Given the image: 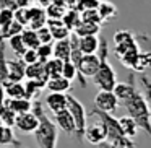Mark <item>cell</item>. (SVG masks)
<instances>
[{
    "label": "cell",
    "mask_w": 151,
    "mask_h": 148,
    "mask_svg": "<svg viewBox=\"0 0 151 148\" xmlns=\"http://www.w3.org/2000/svg\"><path fill=\"white\" fill-rule=\"evenodd\" d=\"M98 12H99V17H101L102 23H109L111 20L117 18V15H119L117 7L112 2H107V0H101V4L98 7Z\"/></svg>",
    "instance_id": "obj_21"
},
{
    "label": "cell",
    "mask_w": 151,
    "mask_h": 148,
    "mask_svg": "<svg viewBox=\"0 0 151 148\" xmlns=\"http://www.w3.org/2000/svg\"><path fill=\"white\" fill-rule=\"evenodd\" d=\"M68 111L72 112L73 119H75V137L78 142H83L85 140V134H86V127H88V117L89 114L86 112L85 106L81 104V103L78 101V99L75 98V96L68 95Z\"/></svg>",
    "instance_id": "obj_5"
},
{
    "label": "cell",
    "mask_w": 151,
    "mask_h": 148,
    "mask_svg": "<svg viewBox=\"0 0 151 148\" xmlns=\"http://www.w3.org/2000/svg\"><path fill=\"white\" fill-rule=\"evenodd\" d=\"M39 125V119L33 111L24 112V114L17 116V122H15V129L21 134H34Z\"/></svg>",
    "instance_id": "obj_9"
},
{
    "label": "cell",
    "mask_w": 151,
    "mask_h": 148,
    "mask_svg": "<svg viewBox=\"0 0 151 148\" xmlns=\"http://www.w3.org/2000/svg\"><path fill=\"white\" fill-rule=\"evenodd\" d=\"M70 56H72V44H70V38L67 39H60L54 43V57L60 60H70Z\"/></svg>",
    "instance_id": "obj_20"
},
{
    "label": "cell",
    "mask_w": 151,
    "mask_h": 148,
    "mask_svg": "<svg viewBox=\"0 0 151 148\" xmlns=\"http://www.w3.org/2000/svg\"><path fill=\"white\" fill-rule=\"evenodd\" d=\"M101 44H99V69L96 75L93 77V82L99 90H109L114 91L115 85H117V75H115L114 67L109 62V44L106 38H99Z\"/></svg>",
    "instance_id": "obj_3"
},
{
    "label": "cell",
    "mask_w": 151,
    "mask_h": 148,
    "mask_svg": "<svg viewBox=\"0 0 151 148\" xmlns=\"http://www.w3.org/2000/svg\"><path fill=\"white\" fill-rule=\"evenodd\" d=\"M120 106V101L115 96L114 91H109V90H99L98 95L94 96V108H98L99 111L109 112V114H114L115 111Z\"/></svg>",
    "instance_id": "obj_7"
},
{
    "label": "cell",
    "mask_w": 151,
    "mask_h": 148,
    "mask_svg": "<svg viewBox=\"0 0 151 148\" xmlns=\"http://www.w3.org/2000/svg\"><path fill=\"white\" fill-rule=\"evenodd\" d=\"M17 112L10 108V106L4 104L0 108V119L5 125H10V127H15V122H17Z\"/></svg>",
    "instance_id": "obj_32"
},
{
    "label": "cell",
    "mask_w": 151,
    "mask_h": 148,
    "mask_svg": "<svg viewBox=\"0 0 151 148\" xmlns=\"http://www.w3.org/2000/svg\"><path fill=\"white\" fill-rule=\"evenodd\" d=\"M21 59L24 60L26 64H34L39 60V56H37V49H31V47H28L26 52L21 56Z\"/></svg>",
    "instance_id": "obj_44"
},
{
    "label": "cell",
    "mask_w": 151,
    "mask_h": 148,
    "mask_svg": "<svg viewBox=\"0 0 151 148\" xmlns=\"http://www.w3.org/2000/svg\"><path fill=\"white\" fill-rule=\"evenodd\" d=\"M26 78L28 80H42V82L47 83L49 77L46 73V62H37L34 64H28L26 65Z\"/></svg>",
    "instance_id": "obj_16"
},
{
    "label": "cell",
    "mask_w": 151,
    "mask_h": 148,
    "mask_svg": "<svg viewBox=\"0 0 151 148\" xmlns=\"http://www.w3.org/2000/svg\"><path fill=\"white\" fill-rule=\"evenodd\" d=\"M101 39L98 34H88V36H80V47L83 54H96L99 51Z\"/></svg>",
    "instance_id": "obj_18"
},
{
    "label": "cell",
    "mask_w": 151,
    "mask_h": 148,
    "mask_svg": "<svg viewBox=\"0 0 151 148\" xmlns=\"http://www.w3.org/2000/svg\"><path fill=\"white\" fill-rule=\"evenodd\" d=\"M13 20H15L13 10H10V8H0V33H4Z\"/></svg>",
    "instance_id": "obj_35"
},
{
    "label": "cell",
    "mask_w": 151,
    "mask_h": 148,
    "mask_svg": "<svg viewBox=\"0 0 151 148\" xmlns=\"http://www.w3.org/2000/svg\"><path fill=\"white\" fill-rule=\"evenodd\" d=\"M101 0H80L76 5V10L83 12V10H91V8H98Z\"/></svg>",
    "instance_id": "obj_43"
},
{
    "label": "cell",
    "mask_w": 151,
    "mask_h": 148,
    "mask_svg": "<svg viewBox=\"0 0 151 148\" xmlns=\"http://www.w3.org/2000/svg\"><path fill=\"white\" fill-rule=\"evenodd\" d=\"M68 10L67 7L63 5H59V4H50L46 7V12H47V18H57V20H62V17L65 15V12Z\"/></svg>",
    "instance_id": "obj_36"
},
{
    "label": "cell",
    "mask_w": 151,
    "mask_h": 148,
    "mask_svg": "<svg viewBox=\"0 0 151 148\" xmlns=\"http://www.w3.org/2000/svg\"><path fill=\"white\" fill-rule=\"evenodd\" d=\"M114 93H115V96L119 98V101H120L122 106H124L125 103L130 101V99L138 93L137 85H135V75H133V73H130L127 83H125V82L119 83L117 82V85H115V88H114Z\"/></svg>",
    "instance_id": "obj_8"
},
{
    "label": "cell",
    "mask_w": 151,
    "mask_h": 148,
    "mask_svg": "<svg viewBox=\"0 0 151 148\" xmlns=\"http://www.w3.org/2000/svg\"><path fill=\"white\" fill-rule=\"evenodd\" d=\"M7 145H15V147H18V148L21 147V143L17 140V137H15L13 127L2 124L0 125V147H7Z\"/></svg>",
    "instance_id": "obj_25"
},
{
    "label": "cell",
    "mask_w": 151,
    "mask_h": 148,
    "mask_svg": "<svg viewBox=\"0 0 151 148\" xmlns=\"http://www.w3.org/2000/svg\"><path fill=\"white\" fill-rule=\"evenodd\" d=\"M47 26H49L50 33L54 36V41H60V39H67L70 38L72 31L63 25L62 20H57V18H47Z\"/></svg>",
    "instance_id": "obj_15"
},
{
    "label": "cell",
    "mask_w": 151,
    "mask_h": 148,
    "mask_svg": "<svg viewBox=\"0 0 151 148\" xmlns=\"http://www.w3.org/2000/svg\"><path fill=\"white\" fill-rule=\"evenodd\" d=\"M26 65L21 57L8 59V80L12 82H23L26 78Z\"/></svg>",
    "instance_id": "obj_13"
},
{
    "label": "cell",
    "mask_w": 151,
    "mask_h": 148,
    "mask_svg": "<svg viewBox=\"0 0 151 148\" xmlns=\"http://www.w3.org/2000/svg\"><path fill=\"white\" fill-rule=\"evenodd\" d=\"M62 69H63V60L52 57L46 62V73L49 78H55V77L62 75Z\"/></svg>",
    "instance_id": "obj_29"
},
{
    "label": "cell",
    "mask_w": 151,
    "mask_h": 148,
    "mask_svg": "<svg viewBox=\"0 0 151 148\" xmlns=\"http://www.w3.org/2000/svg\"><path fill=\"white\" fill-rule=\"evenodd\" d=\"M106 138H107V134H106V127L101 119H98V122H94V124L86 127L85 140L89 142L91 145H99L102 142H106Z\"/></svg>",
    "instance_id": "obj_10"
},
{
    "label": "cell",
    "mask_w": 151,
    "mask_h": 148,
    "mask_svg": "<svg viewBox=\"0 0 151 148\" xmlns=\"http://www.w3.org/2000/svg\"><path fill=\"white\" fill-rule=\"evenodd\" d=\"M28 15H29V28L31 30H41L47 25V12L41 5H29L28 7Z\"/></svg>",
    "instance_id": "obj_12"
},
{
    "label": "cell",
    "mask_w": 151,
    "mask_h": 148,
    "mask_svg": "<svg viewBox=\"0 0 151 148\" xmlns=\"http://www.w3.org/2000/svg\"><path fill=\"white\" fill-rule=\"evenodd\" d=\"M33 5V0H0V8H10V10H18V8H26Z\"/></svg>",
    "instance_id": "obj_33"
},
{
    "label": "cell",
    "mask_w": 151,
    "mask_h": 148,
    "mask_svg": "<svg viewBox=\"0 0 151 148\" xmlns=\"http://www.w3.org/2000/svg\"><path fill=\"white\" fill-rule=\"evenodd\" d=\"M46 106L52 112H59L68 106V95L67 93H54L50 91L46 98Z\"/></svg>",
    "instance_id": "obj_14"
},
{
    "label": "cell",
    "mask_w": 151,
    "mask_h": 148,
    "mask_svg": "<svg viewBox=\"0 0 151 148\" xmlns=\"http://www.w3.org/2000/svg\"><path fill=\"white\" fill-rule=\"evenodd\" d=\"M15 20L21 23L23 26H29V15H28V7L26 8H18L15 10Z\"/></svg>",
    "instance_id": "obj_42"
},
{
    "label": "cell",
    "mask_w": 151,
    "mask_h": 148,
    "mask_svg": "<svg viewBox=\"0 0 151 148\" xmlns=\"http://www.w3.org/2000/svg\"><path fill=\"white\" fill-rule=\"evenodd\" d=\"M7 44L10 46V49L13 51V54L17 57H21L24 52H26V44H24L23 38H21V34H15V36H12L10 39L7 41Z\"/></svg>",
    "instance_id": "obj_30"
},
{
    "label": "cell",
    "mask_w": 151,
    "mask_h": 148,
    "mask_svg": "<svg viewBox=\"0 0 151 148\" xmlns=\"http://www.w3.org/2000/svg\"><path fill=\"white\" fill-rule=\"evenodd\" d=\"M140 82H141V86H143V96L146 98L148 104L151 108V78H148L146 75H141Z\"/></svg>",
    "instance_id": "obj_41"
},
{
    "label": "cell",
    "mask_w": 151,
    "mask_h": 148,
    "mask_svg": "<svg viewBox=\"0 0 151 148\" xmlns=\"http://www.w3.org/2000/svg\"><path fill=\"white\" fill-rule=\"evenodd\" d=\"M54 121H55V124L59 125V129L62 132H65V134L68 135H75V119H73L72 112L68 111V108L62 109V111L59 112H54Z\"/></svg>",
    "instance_id": "obj_11"
},
{
    "label": "cell",
    "mask_w": 151,
    "mask_h": 148,
    "mask_svg": "<svg viewBox=\"0 0 151 148\" xmlns=\"http://www.w3.org/2000/svg\"><path fill=\"white\" fill-rule=\"evenodd\" d=\"M98 148H120V147H115V145L109 143V142H102V143L98 145Z\"/></svg>",
    "instance_id": "obj_46"
},
{
    "label": "cell",
    "mask_w": 151,
    "mask_h": 148,
    "mask_svg": "<svg viewBox=\"0 0 151 148\" xmlns=\"http://www.w3.org/2000/svg\"><path fill=\"white\" fill-rule=\"evenodd\" d=\"M119 122H120V127H122V130H124V134L127 135L128 138H133L135 140L138 132L141 130V129L138 127L137 121L127 114V116H124V117H119Z\"/></svg>",
    "instance_id": "obj_22"
},
{
    "label": "cell",
    "mask_w": 151,
    "mask_h": 148,
    "mask_svg": "<svg viewBox=\"0 0 151 148\" xmlns=\"http://www.w3.org/2000/svg\"><path fill=\"white\" fill-rule=\"evenodd\" d=\"M23 30H24L23 25L18 23L17 20H13L10 25H8V28L4 31V33H0V38H2V39H5V41H8L12 36H15V34H21V33H23Z\"/></svg>",
    "instance_id": "obj_34"
},
{
    "label": "cell",
    "mask_w": 151,
    "mask_h": 148,
    "mask_svg": "<svg viewBox=\"0 0 151 148\" xmlns=\"http://www.w3.org/2000/svg\"><path fill=\"white\" fill-rule=\"evenodd\" d=\"M50 4H52V0H37V5H41V7H44V8Z\"/></svg>",
    "instance_id": "obj_47"
},
{
    "label": "cell",
    "mask_w": 151,
    "mask_h": 148,
    "mask_svg": "<svg viewBox=\"0 0 151 148\" xmlns=\"http://www.w3.org/2000/svg\"><path fill=\"white\" fill-rule=\"evenodd\" d=\"M37 36H39L41 44H52V41H54V36H52V33H50L47 25L42 26L41 30H37Z\"/></svg>",
    "instance_id": "obj_40"
},
{
    "label": "cell",
    "mask_w": 151,
    "mask_h": 148,
    "mask_svg": "<svg viewBox=\"0 0 151 148\" xmlns=\"http://www.w3.org/2000/svg\"><path fill=\"white\" fill-rule=\"evenodd\" d=\"M37 56L41 62H47L49 59L54 57V44H41L37 47Z\"/></svg>",
    "instance_id": "obj_38"
},
{
    "label": "cell",
    "mask_w": 151,
    "mask_h": 148,
    "mask_svg": "<svg viewBox=\"0 0 151 148\" xmlns=\"http://www.w3.org/2000/svg\"><path fill=\"white\" fill-rule=\"evenodd\" d=\"M21 38H23L26 47H31V49H37L41 46L39 36H37L36 30H31V28H24L23 33H21Z\"/></svg>",
    "instance_id": "obj_31"
},
{
    "label": "cell",
    "mask_w": 151,
    "mask_h": 148,
    "mask_svg": "<svg viewBox=\"0 0 151 148\" xmlns=\"http://www.w3.org/2000/svg\"><path fill=\"white\" fill-rule=\"evenodd\" d=\"M20 148H23V147H20Z\"/></svg>",
    "instance_id": "obj_48"
},
{
    "label": "cell",
    "mask_w": 151,
    "mask_h": 148,
    "mask_svg": "<svg viewBox=\"0 0 151 148\" xmlns=\"http://www.w3.org/2000/svg\"><path fill=\"white\" fill-rule=\"evenodd\" d=\"M89 116H96L98 119L102 121V124L106 127V134H107L106 142L115 145V147H120V148H137V142L133 138H128L124 134V130L120 127V122H119L117 117H114V114H109V112L99 111L98 108H94L89 112Z\"/></svg>",
    "instance_id": "obj_2"
},
{
    "label": "cell",
    "mask_w": 151,
    "mask_h": 148,
    "mask_svg": "<svg viewBox=\"0 0 151 148\" xmlns=\"http://www.w3.org/2000/svg\"><path fill=\"white\" fill-rule=\"evenodd\" d=\"M62 75L65 77V78H68L70 82H73V80L78 77V69H76V65L72 62V60H65V62H63Z\"/></svg>",
    "instance_id": "obj_37"
},
{
    "label": "cell",
    "mask_w": 151,
    "mask_h": 148,
    "mask_svg": "<svg viewBox=\"0 0 151 148\" xmlns=\"http://www.w3.org/2000/svg\"><path fill=\"white\" fill-rule=\"evenodd\" d=\"M62 21L70 31H73L76 26H78L80 21H81V13H80L76 8H68V10L65 12V15L62 17Z\"/></svg>",
    "instance_id": "obj_27"
},
{
    "label": "cell",
    "mask_w": 151,
    "mask_h": 148,
    "mask_svg": "<svg viewBox=\"0 0 151 148\" xmlns=\"http://www.w3.org/2000/svg\"><path fill=\"white\" fill-rule=\"evenodd\" d=\"M46 88L49 90V91H54V93H67L72 88V82H70L68 78H65L63 75H60V77H55V78L47 80Z\"/></svg>",
    "instance_id": "obj_19"
},
{
    "label": "cell",
    "mask_w": 151,
    "mask_h": 148,
    "mask_svg": "<svg viewBox=\"0 0 151 148\" xmlns=\"http://www.w3.org/2000/svg\"><path fill=\"white\" fill-rule=\"evenodd\" d=\"M75 31L78 36H88V34H99L101 31V25L99 23H89V21H80L78 26L75 28Z\"/></svg>",
    "instance_id": "obj_28"
},
{
    "label": "cell",
    "mask_w": 151,
    "mask_h": 148,
    "mask_svg": "<svg viewBox=\"0 0 151 148\" xmlns=\"http://www.w3.org/2000/svg\"><path fill=\"white\" fill-rule=\"evenodd\" d=\"M5 104L10 106L17 114H24V112L33 111L34 101H31V99H28V98H7Z\"/></svg>",
    "instance_id": "obj_17"
},
{
    "label": "cell",
    "mask_w": 151,
    "mask_h": 148,
    "mask_svg": "<svg viewBox=\"0 0 151 148\" xmlns=\"http://www.w3.org/2000/svg\"><path fill=\"white\" fill-rule=\"evenodd\" d=\"M33 112L39 119V125H37L36 132H34V138H36L39 148H57V142H59V125L55 121L47 117L46 109H44V103L36 99L33 104Z\"/></svg>",
    "instance_id": "obj_1"
},
{
    "label": "cell",
    "mask_w": 151,
    "mask_h": 148,
    "mask_svg": "<svg viewBox=\"0 0 151 148\" xmlns=\"http://www.w3.org/2000/svg\"><path fill=\"white\" fill-rule=\"evenodd\" d=\"M81 13V20L83 21H89V23H102L101 17H99V12L98 8H91V10H83L80 12Z\"/></svg>",
    "instance_id": "obj_39"
},
{
    "label": "cell",
    "mask_w": 151,
    "mask_h": 148,
    "mask_svg": "<svg viewBox=\"0 0 151 148\" xmlns=\"http://www.w3.org/2000/svg\"><path fill=\"white\" fill-rule=\"evenodd\" d=\"M5 101H7V93H5L4 85H0V108L5 104Z\"/></svg>",
    "instance_id": "obj_45"
},
{
    "label": "cell",
    "mask_w": 151,
    "mask_h": 148,
    "mask_svg": "<svg viewBox=\"0 0 151 148\" xmlns=\"http://www.w3.org/2000/svg\"><path fill=\"white\" fill-rule=\"evenodd\" d=\"M47 83L42 80H26L24 83V88H26V98L34 101V99H39L42 90L46 88Z\"/></svg>",
    "instance_id": "obj_23"
},
{
    "label": "cell",
    "mask_w": 151,
    "mask_h": 148,
    "mask_svg": "<svg viewBox=\"0 0 151 148\" xmlns=\"http://www.w3.org/2000/svg\"><path fill=\"white\" fill-rule=\"evenodd\" d=\"M7 51V41L0 38V85H4L8 80V59L5 56Z\"/></svg>",
    "instance_id": "obj_26"
},
{
    "label": "cell",
    "mask_w": 151,
    "mask_h": 148,
    "mask_svg": "<svg viewBox=\"0 0 151 148\" xmlns=\"http://www.w3.org/2000/svg\"><path fill=\"white\" fill-rule=\"evenodd\" d=\"M5 93H7V98H26V88H24L23 82H12L7 80L4 83Z\"/></svg>",
    "instance_id": "obj_24"
},
{
    "label": "cell",
    "mask_w": 151,
    "mask_h": 148,
    "mask_svg": "<svg viewBox=\"0 0 151 148\" xmlns=\"http://www.w3.org/2000/svg\"><path fill=\"white\" fill-rule=\"evenodd\" d=\"M78 69V77L76 78L80 80V86L85 88L86 86V80L91 78L96 75L99 69V54H85L83 59L80 60V64L76 65Z\"/></svg>",
    "instance_id": "obj_6"
},
{
    "label": "cell",
    "mask_w": 151,
    "mask_h": 148,
    "mask_svg": "<svg viewBox=\"0 0 151 148\" xmlns=\"http://www.w3.org/2000/svg\"><path fill=\"white\" fill-rule=\"evenodd\" d=\"M124 108L127 114L137 121L138 127L151 137V108L148 104L146 98L143 96V93L138 91L130 101L125 103Z\"/></svg>",
    "instance_id": "obj_4"
}]
</instances>
